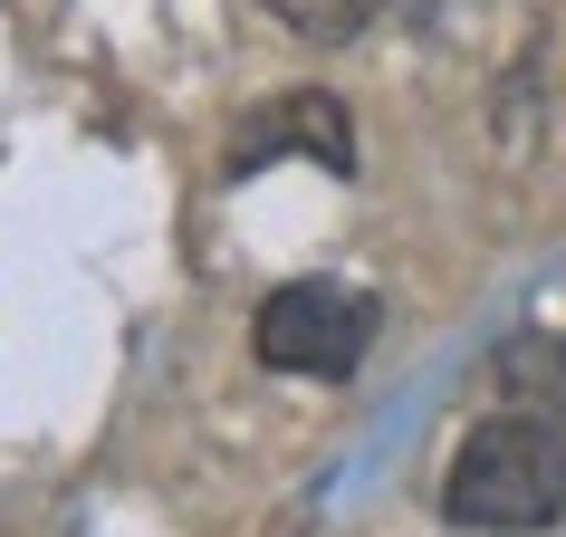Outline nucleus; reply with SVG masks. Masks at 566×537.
Segmentation results:
<instances>
[{
	"label": "nucleus",
	"mask_w": 566,
	"mask_h": 537,
	"mask_svg": "<svg viewBox=\"0 0 566 537\" xmlns=\"http://www.w3.org/2000/svg\"><path fill=\"white\" fill-rule=\"evenodd\" d=\"M442 508H451V528H480V537L557 528V508H566V432L547 413H490L471 442H461V461H451Z\"/></svg>",
	"instance_id": "f257e3e1"
},
{
	"label": "nucleus",
	"mask_w": 566,
	"mask_h": 537,
	"mask_svg": "<svg viewBox=\"0 0 566 537\" xmlns=\"http://www.w3.org/2000/svg\"><path fill=\"white\" fill-rule=\"evenodd\" d=\"M375 346V298L346 278H289L250 317V356L269 375H356Z\"/></svg>",
	"instance_id": "f03ea898"
},
{
	"label": "nucleus",
	"mask_w": 566,
	"mask_h": 537,
	"mask_svg": "<svg viewBox=\"0 0 566 537\" xmlns=\"http://www.w3.org/2000/svg\"><path fill=\"white\" fill-rule=\"evenodd\" d=\"M279 154H307V164L346 173V164H356V116H346L327 87L269 96V106H250V116H240V135H231V173H260V164H279Z\"/></svg>",
	"instance_id": "7ed1b4c3"
},
{
	"label": "nucleus",
	"mask_w": 566,
	"mask_h": 537,
	"mask_svg": "<svg viewBox=\"0 0 566 537\" xmlns=\"http://www.w3.org/2000/svg\"><path fill=\"white\" fill-rule=\"evenodd\" d=\"M260 10H269V20H289L307 49H346V39L375 20V0H260Z\"/></svg>",
	"instance_id": "20e7f679"
},
{
	"label": "nucleus",
	"mask_w": 566,
	"mask_h": 537,
	"mask_svg": "<svg viewBox=\"0 0 566 537\" xmlns=\"http://www.w3.org/2000/svg\"><path fill=\"white\" fill-rule=\"evenodd\" d=\"M566 346H547V336H518V346H509V356H500V375H509V385H537V393H566Z\"/></svg>",
	"instance_id": "39448f33"
}]
</instances>
